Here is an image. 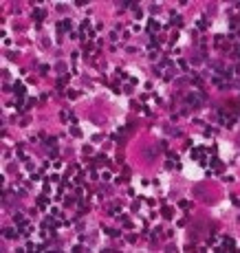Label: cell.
I'll return each mask as SVG.
<instances>
[{"mask_svg":"<svg viewBox=\"0 0 240 253\" xmlns=\"http://www.w3.org/2000/svg\"><path fill=\"white\" fill-rule=\"evenodd\" d=\"M57 29H60V31H68V29H71V20H64V22H60V24H57Z\"/></svg>","mask_w":240,"mask_h":253,"instance_id":"6da1fadb","label":"cell"},{"mask_svg":"<svg viewBox=\"0 0 240 253\" xmlns=\"http://www.w3.org/2000/svg\"><path fill=\"white\" fill-rule=\"evenodd\" d=\"M4 238H16V231L13 229H4Z\"/></svg>","mask_w":240,"mask_h":253,"instance_id":"7a4b0ae2","label":"cell"},{"mask_svg":"<svg viewBox=\"0 0 240 253\" xmlns=\"http://www.w3.org/2000/svg\"><path fill=\"white\" fill-rule=\"evenodd\" d=\"M46 202H48V198H44V196L38 198V205H40V207H46Z\"/></svg>","mask_w":240,"mask_h":253,"instance_id":"3957f363","label":"cell"},{"mask_svg":"<svg viewBox=\"0 0 240 253\" xmlns=\"http://www.w3.org/2000/svg\"><path fill=\"white\" fill-rule=\"evenodd\" d=\"M33 18H35V20H42V18H44V11H35Z\"/></svg>","mask_w":240,"mask_h":253,"instance_id":"277c9868","label":"cell"}]
</instances>
